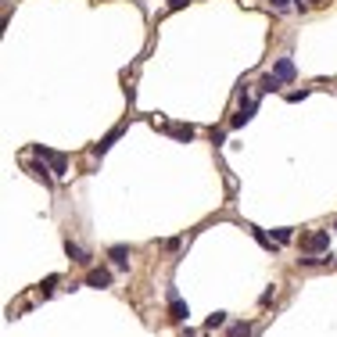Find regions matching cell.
I'll use <instances>...</instances> for the list:
<instances>
[{"instance_id": "cell-4", "label": "cell", "mask_w": 337, "mask_h": 337, "mask_svg": "<svg viewBox=\"0 0 337 337\" xmlns=\"http://www.w3.org/2000/svg\"><path fill=\"white\" fill-rule=\"evenodd\" d=\"M190 312H187V302H180V298H173L168 302V319H176V323H183Z\"/></svg>"}, {"instance_id": "cell-15", "label": "cell", "mask_w": 337, "mask_h": 337, "mask_svg": "<svg viewBox=\"0 0 337 337\" xmlns=\"http://www.w3.org/2000/svg\"><path fill=\"white\" fill-rule=\"evenodd\" d=\"M58 280H61V276H58V273H54V276H47V280H44V294H51V290H54V287H58Z\"/></svg>"}, {"instance_id": "cell-6", "label": "cell", "mask_w": 337, "mask_h": 337, "mask_svg": "<svg viewBox=\"0 0 337 337\" xmlns=\"http://www.w3.org/2000/svg\"><path fill=\"white\" fill-rule=\"evenodd\" d=\"M108 255L115 259V266H118V269H125V266H130V262H125V255H130V247H125V244H115V247L108 251Z\"/></svg>"}, {"instance_id": "cell-5", "label": "cell", "mask_w": 337, "mask_h": 337, "mask_svg": "<svg viewBox=\"0 0 337 337\" xmlns=\"http://www.w3.org/2000/svg\"><path fill=\"white\" fill-rule=\"evenodd\" d=\"M65 255H68V259H72V262H90V255H87V251H82V247H79V244H72V240H68V244H65Z\"/></svg>"}, {"instance_id": "cell-12", "label": "cell", "mask_w": 337, "mask_h": 337, "mask_svg": "<svg viewBox=\"0 0 337 337\" xmlns=\"http://www.w3.org/2000/svg\"><path fill=\"white\" fill-rule=\"evenodd\" d=\"M273 240H276V244H290V240H294V230H287V226H283V230H273Z\"/></svg>"}, {"instance_id": "cell-17", "label": "cell", "mask_w": 337, "mask_h": 337, "mask_svg": "<svg viewBox=\"0 0 337 337\" xmlns=\"http://www.w3.org/2000/svg\"><path fill=\"white\" fill-rule=\"evenodd\" d=\"M29 168H32V173H36V176H39V180H44V183H47V180H51V176H47V165H29Z\"/></svg>"}, {"instance_id": "cell-2", "label": "cell", "mask_w": 337, "mask_h": 337, "mask_svg": "<svg viewBox=\"0 0 337 337\" xmlns=\"http://www.w3.org/2000/svg\"><path fill=\"white\" fill-rule=\"evenodd\" d=\"M87 287H97V290L101 287H111V273L108 269H90L87 273Z\"/></svg>"}, {"instance_id": "cell-1", "label": "cell", "mask_w": 337, "mask_h": 337, "mask_svg": "<svg viewBox=\"0 0 337 337\" xmlns=\"http://www.w3.org/2000/svg\"><path fill=\"white\" fill-rule=\"evenodd\" d=\"M32 154H39L44 161H51V165H54V176H65V173H68V158H65V154H54V151L44 147V144H36Z\"/></svg>"}, {"instance_id": "cell-13", "label": "cell", "mask_w": 337, "mask_h": 337, "mask_svg": "<svg viewBox=\"0 0 337 337\" xmlns=\"http://www.w3.org/2000/svg\"><path fill=\"white\" fill-rule=\"evenodd\" d=\"M173 137L176 140H194V130L190 125H173Z\"/></svg>"}, {"instance_id": "cell-11", "label": "cell", "mask_w": 337, "mask_h": 337, "mask_svg": "<svg viewBox=\"0 0 337 337\" xmlns=\"http://www.w3.org/2000/svg\"><path fill=\"white\" fill-rule=\"evenodd\" d=\"M223 323H226V312H212V316L204 319V330H216V326H223Z\"/></svg>"}, {"instance_id": "cell-10", "label": "cell", "mask_w": 337, "mask_h": 337, "mask_svg": "<svg viewBox=\"0 0 337 337\" xmlns=\"http://www.w3.org/2000/svg\"><path fill=\"white\" fill-rule=\"evenodd\" d=\"M118 133H122V130H111V133H108V137H104L101 144H94V154H104V151H108V147H111V144L118 140Z\"/></svg>"}, {"instance_id": "cell-18", "label": "cell", "mask_w": 337, "mask_h": 337, "mask_svg": "<svg viewBox=\"0 0 337 337\" xmlns=\"http://www.w3.org/2000/svg\"><path fill=\"white\" fill-rule=\"evenodd\" d=\"M298 262H302V266H319V262H323V259H319V255H302V259H298Z\"/></svg>"}, {"instance_id": "cell-8", "label": "cell", "mask_w": 337, "mask_h": 337, "mask_svg": "<svg viewBox=\"0 0 337 337\" xmlns=\"http://www.w3.org/2000/svg\"><path fill=\"white\" fill-rule=\"evenodd\" d=\"M251 333V323L247 319H237V323H230V330H226V337H247Z\"/></svg>"}, {"instance_id": "cell-9", "label": "cell", "mask_w": 337, "mask_h": 337, "mask_svg": "<svg viewBox=\"0 0 337 337\" xmlns=\"http://www.w3.org/2000/svg\"><path fill=\"white\" fill-rule=\"evenodd\" d=\"M280 82H283V79H280L276 72H266V75H262V90L273 94V90H280Z\"/></svg>"}, {"instance_id": "cell-3", "label": "cell", "mask_w": 337, "mask_h": 337, "mask_svg": "<svg viewBox=\"0 0 337 337\" xmlns=\"http://www.w3.org/2000/svg\"><path fill=\"white\" fill-rule=\"evenodd\" d=\"M326 244H330V233H326V230H319V233H312V237L305 240V247L312 251V255H319V251H323Z\"/></svg>"}, {"instance_id": "cell-19", "label": "cell", "mask_w": 337, "mask_h": 337, "mask_svg": "<svg viewBox=\"0 0 337 337\" xmlns=\"http://www.w3.org/2000/svg\"><path fill=\"white\" fill-rule=\"evenodd\" d=\"M269 8H276V11H287V8H290V0H269Z\"/></svg>"}, {"instance_id": "cell-7", "label": "cell", "mask_w": 337, "mask_h": 337, "mask_svg": "<svg viewBox=\"0 0 337 337\" xmlns=\"http://www.w3.org/2000/svg\"><path fill=\"white\" fill-rule=\"evenodd\" d=\"M273 72H276V75H280V79H294V61H290V58H280V61H276V68H273Z\"/></svg>"}, {"instance_id": "cell-16", "label": "cell", "mask_w": 337, "mask_h": 337, "mask_svg": "<svg viewBox=\"0 0 337 337\" xmlns=\"http://www.w3.org/2000/svg\"><path fill=\"white\" fill-rule=\"evenodd\" d=\"M305 97H309V90H305V87H302V90H290V94H287V101H305Z\"/></svg>"}, {"instance_id": "cell-14", "label": "cell", "mask_w": 337, "mask_h": 337, "mask_svg": "<svg viewBox=\"0 0 337 337\" xmlns=\"http://www.w3.org/2000/svg\"><path fill=\"white\" fill-rule=\"evenodd\" d=\"M251 233H255V240H259L262 247H269V251H276V240H269V237H266V230H251Z\"/></svg>"}, {"instance_id": "cell-20", "label": "cell", "mask_w": 337, "mask_h": 337, "mask_svg": "<svg viewBox=\"0 0 337 337\" xmlns=\"http://www.w3.org/2000/svg\"><path fill=\"white\" fill-rule=\"evenodd\" d=\"M309 4H312V8H319V4H323V0H309Z\"/></svg>"}]
</instances>
